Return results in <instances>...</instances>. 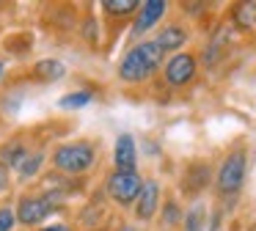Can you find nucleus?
I'll return each instance as SVG.
<instances>
[{
	"instance_id": "f257e3e1",
	"label": "nucleus",
	"mask_w": 256,
	"mask_h": 231,
	"mask_svg": "<svg viewBox=\"0 0 256 231\" xmlns=\"http://www.w3.org/2000/svg\"><path fill=\"white\" fill-rule=\"evenodd\" d=\"M160 60H162V50L157 47V42H144L124 55L122 66H118V77L124 82H140L160 66Z\"/></svg>"
},
{
	"instance_id": "f03ea898",
	"label": "nucleus",
	"mask_w": 256,
	"mask_h": 231,
	"mask_svg": "<svg viewBox=\"0 0 256 231\" xmlns=\"http://www.w3.org/2000/svg\"><path fill=\"white\" fill-rule=\"evenodd\" d=\"M58 170L64 174H83L94 165V146L91 143H69V146H61L52 157Z\"/></svg>"
},
{
	"instance_id": "7ed1b4c3",
	"label": "nucleus",
	"mask_w": 256,
	"mask_h": 231,
	"mask_svg": "<svg viewBox=\"0 0 256 231\" xmlns=\"http://www.w3.org/2000/svg\"><path fill=\"white\" fill-rule=\"evenodd\" d=\"M245 182V152H232L220 165V174H218V190L232 196L242 187Z\"/></svg>"
},
{
	"instance_id": "20e7f679",
	"label": "nucleus",
	"mask_w": 256,
	"mask_h": 231,
	"mask_svg": "<svg viewBox=\"0 0 256 231\" xmlns=\"http://www.w3.org/2000/svg\"><path fill=\"white\" fill-rule=\"evenodd\" d=\"M140 187H144V182H140V176L135 174V170H116V174L110 176V182H108V190H110V196L116 198L118 204L135 201Z\"/></svg>"
},
{
	"instance_id": "39448f33",
	"label": "nucleus",
	"mask_w": 256,
	"mask_h": 231,
	"mask_svg": "<svg viewBox=\"0 0 256 231\" xmlns=\"http://www.w3.org/2000/svg\"><path fill=\"white\" fill-rule=\"evenodd\" d=\"M50 209H52V198L30 196V198H22V201H20L17 218H20V223L34 226V223H39V220H44L47 214H50Z\"/></svg>"
},
{
	"instance_id": "423d86ee",
	"label": "nucleus",
	"mask_w": 256,
	"mask_h": 231,
	"mask_svg": "<svg viewBox=\"0 0 256 231\" xmlns=\"http://www.w3.org/2000/svg\"><path fill=\"white\" fill-rule=\"evenodd\" d=\"M193 74H196V60H193V55H188V52L174 55L166 66V80L171 82V86H184V82H190Z\"/></svg>"
},
{
	"instance_id": "0eeeda50",
	"label": "nucleus",
	"mask_w": 256,
	"mask_h": 231,
	"mask_svg": "<svg viewBox=\"0 0 256 231\" xmlns=\"http://www.w3.org/2000/svg\"><path fill=\"white\" fill-rule=\"evenodd\" d=\"M162 11H166V3H162V0H149V3L140 6L138 20H135V36H140L144 30H149V28L162 16Z\"/></svg>"
},
{
	"instance_id": "6e6552de",
	"label": "nucleus",
	"mask_w": 256,
	"mask_h": 231,
	"mask_svg": "<svg viewBox=\"0 0 256 231\" xmlns=\"http://www.w3.org/2000/svg\"><path fill=\"white\" fill-rule=\"evenodd\" d=\"M157 198H160L157 184L154 182H146V184L140 187V192H138V209H135L140 220H149L152 214L157 212Z\"/></svg>"
},
{
	"instance_id": "1a4fd4ad",
	"label": "nucleus",
	"mask_w": 256,
	"mask_h": 231,
	"mask_svg": "<svg viewBox=\"0 0 256 231\" xmlns=\"http://www.w3.org/2000/svg\"><path fill=\"white\" fill-rule=\"evenodd\" d=\"M116 165H118V170H135V140H132V135H122L116 140Z\"/></svg>"
},
{
	"instance_id": "9d476101",
	"label": "nucleus",
	"mask_w": 256,
	"mask_h": 231,
	"mask_svg": "<svg viewBox=\"0 0 256 231\" xmlns=\"http://www.w3.org/2000/svg\"><path fill=\"white\" fill-rule=\"evenodd\" d=\"M184 38H188V33L182 30V28H176V25H171V28H166V30L157 36V47L166 52V50H179L184 44Z\"/></svg>"
},
{
	"instance_id": "9b49d317",
	"label": "nucleus",
	"mask_w": 256,
	"mask_h": 231,
	"mask_svg": "<svg viewBox=\"0 0 256 231\" xmlns=\"http://www.w3.org/2000/svg\"><path fill=\"white\" fill-rule=\"evenodd\" d=\"M36 74L42 77V80H58V77L66 74V69H64V64H58V60H42V64H36Z\"/></svg>"
},
{
	"instance_id": "f8f14e48",
	"label": "nucleus",
	"mask_w": 256,
	"mask_h": 231,
	"mask_svg": "<svg viewBox=\"0 0 256 231\" xmlns=\"http://www.w3.org/2000/svg\"><path fill=\"white\" fill-rule=\"evenodd\" d=\"M88 102H91V94L88 91H72V94H66L58 104L66 108V110H72V108H86Z\"/></svg>"
},
{
	"instance_id": "ddd939ff",
	"label": "nucleus",
	"mask_w": 256,
	"mask_h": 231,
	"mask_svg": "<svg viewBox=\"0 0 256 231\" xmlns=\"http://www.w3.org/2000/svg\"><path fill=\"white\" fill-rule=\"evenodd\" d=\"M237 22L242 28H250L256 22V3H242L237 6Z\"/></svg>"
},
{
	"instance_id": "4468645a",
	"label": "nucleus",
	"mask_w": 256,
	"mask_h": 231,
	"mask_svg": "<svg viewBox=\"0 0 256 231\" xmlns=\"http://www.w3.org/2000/svg\"><path fill=\"white\" fill-rule=\"evenodd\" d=\"M105 8L113 14H127V11L138 8V3L135 0H105Z\"/></svg>"
},
{
	"instance_id": "2eb2a0df",
	"label": "nucleus",
	"mask_w": 256,
	"mask_h": 231,
	"mask_svg": "<svg viewBox=\"0 0 256 231\" xmlns=\"http://www.w3.org/2000/svg\"><path fill=\"white\" fill-rule=\"evenodd\" d=\"M201 220H204V209L196 206L193 212L188 214V231H201Z\"/></svg>"
},
{
	"instance_id": "dca6fc26",
	"label": "nucleus",
	"mask_w": 256,
	"mask_h": 231,
	"mask_svg": "<svg viewBox=\"0 0 256 231\" xmlns=\"http://www.w3.org/2000/svg\"><path fill=\"white\" fill-rule=\"evenodd\" d=\"M12 226H14V212L12 206H3L0 209V231H12Z\"/></svg>"
},
{
	"instance_id": "f3484780",
	"label": "nucleus",
	"mask_w": 256,
	"mask_h": 231,
	"mask_svg": "<svg viewBox=\"0 0 256 231\" xmlns=\"http://www.w3.org/2000/svg\"><path fill=\"white\" fill-rule=\"evenodd\" d=\"M174 220H179V206L171 201V204L166 206V223H174Z\"/></svg>"
},
{
	"instance_id": "a211bd4d",
	"label": "nucleus",
	"mask_w": 256,
	"mask_h": 231,
	"mask_svg": "<svg viewBox=\"0 0 256 231\" xmlns=\"http://www.w3.org/2000/svg\"><path fill=\"white\" fill-rule=\"evenodd\" d=\"M8 187V168L6 162H0V190H6Z\"/></svg>"
},
{
	"instance_id": "6ab92c4d",
	"label": "nucleus",
	"mask_w": 256,
	"mask_h": 231,
	"mask_svg": "<svg viewBox=\"0 0 256 231\" xmlns=\"http://www.w3.org/2000/svg\"><path fill=\"white\" fill-rule=\"evenodd\" d=\"M42 231H69L66 226H47V228H42Z\"/></svg>"
},
{
	"instance_id": "aec40b11",
	"label": "nucleus",
	"mask_w": 256,
	"mask_h": 231,
	"mask_svg": "<svg viewBox=\"0 0 256 231\" xmlns=\"http://www.w3.org/2000/svg\"><path fill=\"white\" fill-rule=\"evenodd\" d=\"M0 77H3V64H0Z\"/></svg>"
},
{
	"instance_id": "412c9836",
	"label": "nucleus",
	"mask_w": 256,
	"mask_h": 231,
	"mask_svg": "<svg viewBox=\"0 0 256 231\" xmlns=\"http://www.w3.org/2000/svg\"><path fill=\"white\" fill-rule=\"evenodd\" d=\"M122 231H135V228H122Z\"/></svg>"
}]
</instances>
